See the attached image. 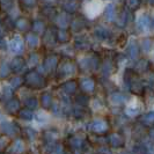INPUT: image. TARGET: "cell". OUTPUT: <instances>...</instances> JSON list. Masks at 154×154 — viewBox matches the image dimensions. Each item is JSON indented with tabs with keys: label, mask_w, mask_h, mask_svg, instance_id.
I'll list each match as a JSON object with an SVG mask.
<instances>
[{
	"label": "cell",
	"mask_w": 154,
	"mask_h": 154,
	"mask_svg": "<svg viewBox=\"0 0 154 154\" xmlns=\"http://www.w3.org/2000/svg\"><path fill=\"white\" fill-rule=\"evenodd\" d=\"M151 24H152L151 19H149V16L147 15V14H144V15H141L139 17L138 26L141 30H147V29L151 27Z\"/></svg>",
	"instance_id": "obj_1"
},
{
	"label": "cell",
	"mask_w": 154,
	"mask_h": 154,
	"mask_svg": "<svg viewBox=\"0 0 154 154\" xmlns=\"http://www.w3.org/2000/svg\"><path fill=\"white\" fill-rule=\"evenodd\" d=\"M9 45H11L12 51H14V52H21L23 49V43L20 37H15V38L11 42Z\"/></svg>",
	"instance_id": "obj_2"
},
{
	"label": "cell",
	"mask_w": 154,
	"mask_h": 154,
	"mask_svg": "<svg viewBox=\"0 0 154 154\" xmlns=\"http://www.w3.org/2000/svg\"><path fill=\"white\" fill-rule=\"evenodd\" d=\"M106 17H107V20H114V17H115L114 6H108V7H107V11H106Z\"/></svg>",
	"instance_id": "obj_3"
},
{
	"label": "cell",
	"mask_w": 154,
	"mask_h": 154,
	"mask_svg": "<svg viewBox=\"0 0 154 154\" xmlns=\"http://www.w3.org/2000/svg\"><path fill=\"white\" fill-rule=\"evenodd\" d=\"M126 4L131 9H136L140 5V0H126Z\"/></svg>",
	"instance_id": "obj_4"
},
{
	"label": "cell",
	"mask_w": 154,
	"mask_h": 154,
	"mask_svg": "<svg viewBox=\"0 0 154 154\" xmlns=\"http://www.w3.org/2000/svg\"><path fill=\"white\" fill-rule=\"evenodd\" d=\"M129 51H130V54H131L132 58H136V57L138 56V46L136 45L134 43H132Z\"/></svg>",
	"instance_id": "obj_5"
},
{
	"label": "cell",
	"mask_w": 154,
	"mask_h": 154,
	"mask_svg": "<svg viewBox=\"0 0 154 154\" xmlns=\"http://www.w3.org/2000/svg\"><path fill=\"white\" fill-rule=\"evenodd\" d=\"M27 42L32 46L36 45V44H37V37H36L35 35H28V37H27Z\"/></svg>",
	"instance_id": "obj_6"
},
{
	"label": "cell",
	"mask_w": 154,
	"mask_h": 154,
	"mask_svg": "<svg viewBox=\"0 0 154 154\" xmlns=\"http://www.w3.org/2000/svg\"><path fill=\"white\" fill-rule=\"evenodd\" d=\"M84 86H85V88H87V89H92L93 81L92 80H85V81H84Z\"/></svg>",
	"instance_id": "obj_7"
},
{
	"label": "cell",
	"mask_w": 154,
	"mask_h": 154,
	"mask_svg": "<svg viewBox=\"0 0 154 154\" xmlns=\"http://www.w3.org/2000/svg\"><path fill=\"white\" fill-rule=\"evenodd\" d=\"M17 27H20V29H24V27H26V20H19L17 21Z\"/></svg>",
	"instance_id": "obj_8"
},
{
	"label": "cell",
	"mask_w": 154,
	"mask_h": 154,
	"mask_svg": "<svg viewBox=\"0 0 154 154\" xmlns=\"http://www.w3.org/2000/svg\"><path fill=\"white\" fill-rule=\"evenodd\" d=\"M149 45H151V42L146 39V41H144V49H145V51H147L148 49H149Z\"/></svg>",
	"instance_id": "obj_9"
},
{
	"label": "cell",
	"mask_w": 154,
	"mask_h": 154,
	"mask_svg": "<svg viewBox=\"0 0 154 154\" xmlns=\"http://www.w3.org/2000/svg\"><path fill=\"white\" fill-rule=\"evenodd\" d=\"M35 27H37V30L38 31H42V28H43V23L37 21V22L35 23Z\"/></svg>",
	"instance_id": "obj_10"
},
{
	"label": "cell",
	"mask_w": 154,
	"mask_h": 154,
	"mask_svg": "<svg viewBox=\"0 0 154 154\" xmlns=\"http://www.w3.org/2000/svg\"><path fill=\"white\" fill-rule=\"evenodd\" d=\"M27 5H34L35 4V0H23Z\"/></svg>",
	"instance_id": "obj_11"
},
{
	"label": "cell",
	"mask_w": 154,
	"mask_h": 154,
	"mask_svg": "<svg viewBox=\"0 0 154 154\" xmlns=\"http://www.w3.org/2000/svg\"><path fill=\"white\" fill-rule=\"evenodd\" d=\"M147 119H154V112H151L147 116Z\"/></svg>",
	"instance_id": "obj_12"
},
{
	"label": "cell",
	"mask_w": 154,
	"mask_h": 154,
	"mask_svg": "<svg viewBox=\"0 0 154 154\" xmlns=\"http://www.w3.org/2000/svg\"><path fill=\"white\" fill-rule=\"evenodd\" d=\"M149 1H151V2H152V4H154V0H149Z\"/></svg>",
	"instance_id": "obj_13"
},
{
	"label": "cell",
	"mask_w": 154,
	"mask_h": 154,
	"mask_svg": "<svg viewBox=\"0 0 154 154\" xmlns=\"http://www.w3.org/2000/svg\"><path fill=\"white\" fill-rule=\"evenodd\" d=\"M152 26H153V27H154V20H153V21H152Z\"/></svg>",
	"instance_id": "obj_14"
}]
</instances>
